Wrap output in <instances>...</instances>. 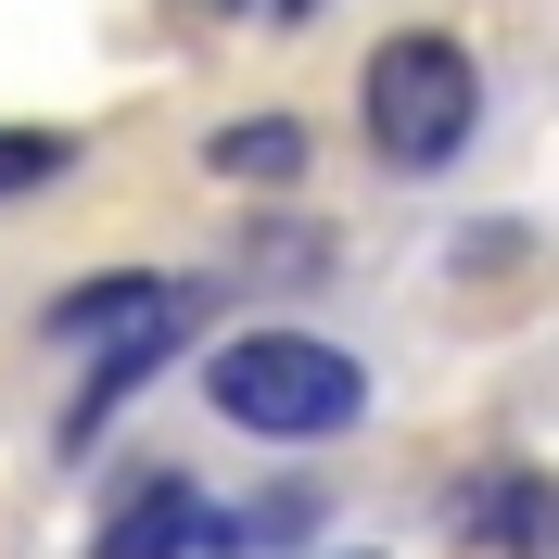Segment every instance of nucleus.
Returning a JSON list of instances; mask_svg holds the SVG:
<instances>
[{
	"mask_svg": "<svg viewBox=\"0 0 559 559\" xmlns=\"http://www.w3.org/2000/svg\"><path fill=\"white\" fill-rule=\"evenodd\" d=\"M191 547H216V509L191 484H140L103 509V559H191Z\"/></svg>",
	"mask_w": 559,
	"mask_h": 559,
	"instance_id": "nucleus-5",
	"label": "nucleus"
},
{
	"mask_svg": "<svg viewBox=\"0 0 559 559\" xmlns=\"http://www.w3.org/2000/svg\"><path fill=\"white\" fill-rule=\"evenodd\" d=\"M204 13H254V0H204Z\"/></svg>",
	"mask_w": 559,
	"mask_h": 559,
	"instance_id": "nucleus-9",
	"label": "nucleus"
},
{
	"mask_svg": "<svg viewBox=\"0 0 559 559\" xmlns=\"http://www.w3.org/2000/svg\"><path fill=\"white\" fill-rule=\"evenodd\" d=\"M267 13H318V0H267Z\"/></svg>",
	"mask_w": 559,
	"mask_h": 559,
	"instance_id": "nucleus-8",
	"label": "nucleus"
},
{
	"mask_svg": "<svg viewBox=\"0 0 559 559\" xmlns=\"http://www.w3.org/2000/svg\"><path fill=\"white\" fill-rule=\"evenodd\" d=\"M471 115H484V90H471V51L432 26L382 38L369 51V153L382 166H445L457 140H471Z\"/></svg>",
	"mask_w": 559,
	"mask_h": 559,
	"instance_id": "nucleus-2",
	"label": "nucleus"
},
{
	"mask_svg": "<svg viewBox=\"0 0 559 559\" xmlns=\"http://www.w3.org/2000/svg\"><path fill=\"white\" fill-rule=\"evenodd\" d=\"M204 394H216L229 432H254V445H331V432L369 419V369H356L344 344H306V331H242V344H216Z\"/></svg>",
	"mask_w": 559,
	"mask_h": 559,
	"instance_id": "nucleus-1",
	"label": "nucleus"
},
{
	"mask_svg": "<svg viewBox=\"0 0 559 559\" xmlns=\"http://www.w3.org/2000/svg\"><path fill=\"white\" fill-rule=\"evenodd\" d=\"M216 178H306V128H280V115L216 128Z\"/></svg>",
	"mask_w": 559,
	"mask_h": 559,
	"instance_id": "nucleus-6",
	"label": "nucleus"
},
{
	"mask_svg": "<svg viewBox=\"0 0 559 559\" xmlns=\"http://www.w3.org/2000/svg\"><path fill=\"white\" fill-rule=\"evenodd\" d=\"M64 178V140L51 128H0V204H26V191H51Z\"/></svg>",
	"mask_w": 559,
	"mask_h": 559,
	"instance_id": "nucleus-7",
	"label": "nucleus"
},
{
	"mask_svg": "<svg viewBox=\"0 0 559 559\" xmlns=\"http://www.w3.org/2000/svg\"><path fill=\"white\" fill-rule=\"evenodd\" d=\"M457 534L484 559H559V471H496V484H471Z\"/></svg>",
	"mask_w": 559,
	"mask_h": 559,
	"instance_id": "nucleus-4",
	"label": "nucleus"
},
{
	"mask_svg": "<svg viewBox=\"0 0 559 559\" xmlns=\"http://www.w3.org/2000/svg\"><path fill=\"white\" fill-rule=\"evenodd\" d=\"M51 331L103 344V369H90V394H76V419H64V445H90V432L140 394V369L191 331V293H178V280H76L64 306H51Z\"/></svg>",
	"mask_w": 559,
	"mask_h": 559,
	"instance_id": "nucleus-3",
	"label": "nucleus"
}]
</instances>
